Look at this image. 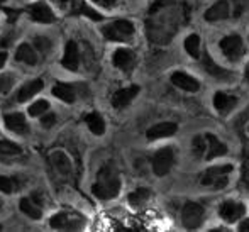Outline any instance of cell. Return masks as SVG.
I'll use <instances>...</instances> for the list:
<instances>
[{
	"mask_svg": "<svg viewBox=\"0 0 249 232\" xmlns=\"http://www.w3.org/2000/svg\"><path fill=\"white\" fill-rule=\"evenodd\" d=\"M17 181L14 178H9V177H0V192L3 193H12L17 190Z\"/></svg>",
	"mask_w": 249,
	"mask_h": 232,
	"instance_id": "obj_29",
	"label": "cell"
},
{
	"mask_svg": "<svg viewBox=\"0 0 249 232\" xmlns=\"http://www.w3.org/2000/svg\"><path fill=\"white\" fill-rule=\"evenodd\" d=\"M175 163V153L171 147H163L153 156V171L158 177H164L170 173Z\"/></svg>",
	"mask_w": 249,
	"mask_h": 232,
	"instance_id": "obj_7",
	"label": "cell"
},
{
	"mask_svg": "<svg viewBox=\"0 0 249 232\" xmlns=\"http://www.w3.org/2000/svg\"><path fill=\"white\" fill-rule=\"evenodd\" d=\"M243 181H244V186L249 190V163L244 166V170H243Z\"/></svg>",
	"mask_w": 249,
	"mask_h": 232,
	"instance_id": "obj_36",
	"label": "cell"
},
{
	"mask_svg": "<svg viewBox=\"0 0 249 232\" xmlns=\"http://www.w3.org/2000/svg\"><path fill=\"white\" fill-rule=\"evenodd\" d=\"M202 65H203V70L207 71V75H210L212 78L222 80V82H229V80L232 78V73L227 71V70H224V68H220V66L217 65V63L210 58V54H207V53L202 58Z\"/></svg>",
	"mask_w": 249,
	"mask_h": 232,
	"instance_id": "obj_9",
	"label": "cell"
},
{
	"mask_svg": "<svg viewBox=\"0 0 249 232\" xmlns=\"http://www.w3.org/2000/svg\"><path fill=\"white\" fill-rule=\"evenodd\" d=\"M149 198H151V190L149 188H139L129 195V203H131L132 207H141V205H144Z\"/></svg>",
	"mask_w": 249,
	"mask_h": 232,
	"instance_id": "obj_26",
	"label": "cell"
},
{
	"mask_svg": "<svg viewBox=\"0 0 249 232\" xmlns=\"http://www.w3.org/2000/svg\"><path fill=\"white\" fill-rule=\"evenodd\" d=\"M29 14H31V17H33L34 22H41V24L54 22V14H53L50 7L43 2L33 3V5L29 7Z\"/></svg>",
	"mask_w": 249,
	"mask_h": 232,
	"instance_id": "obj_15",
	"label": "cell"
},
{
	"mask_svg": "<svg viewBox=\"0 0 249 232\" xmlns=\"http://www.w3.org/2000/svg\"><path fill=\"white\" fill-rule=\"evenodd\" d=\"M138 93H139V87L138 85H132V87H127V89L117 90V92L112 95V105H114L115 108L127 107V105L134 100Z\"/></svg>",
	"mask_w": 249,
	"mask_h": 232,
	"instance_id": "obj_10",
	"label": "cell"
},
{
	"mask_svg": "<svg viewBox=\"0 0 249 232\" xmlns=\"http://www.w3.org/2000/svg\"><path fill=\"white\" fill-rule=\"evenodd\" d=\"M80 14H83V16H87L89 19H92V20H102L100 14L95 12L93 9H90V7L85 5V3H82V5H80Z\"/></svg>",
	"mask_w": 249,
	"mask_h": 232,
	"instance_id": "obj_32",
	"label": "cell"
},
{
	"mask_svg": "<svg viewBox=\"0 0 249 232\" xmlns=\"http://www.w3.org/2000/svg\"><path fill=\"white\" fill-rule=\"evenodd\" d=\"M185 49H187V53L192 58H200V37L197 34H192V36H188L185 39Z\"/></svg>",
	"mask_w": 249,
	"mask_h": 232,
	"instance_id": "obj_27",
	"label": "cell"
},
{
	"mask_svg": "<svg viewBox=\"0 0 249 232\" xmlns=\"http://www.w3.org/2000/svg\"><path fill=\"white\" fill-rule=\"evenodd\" d=\"M237 104V98L224 92H217L213 95V107L220 115H227Z\"/></svg>",
	"mask_w": 249,
	"mask_h": 232,
	"instance_id": "obj_16",
	"label": "cell"
},
{
	"mask_svg": "<svg viewBox=\"0 0 249 232\" xmlns=\"http://www.w3.org/2000/svg\"><path fill=\"white\" fill-rule=\"evenodd\" d=\"M239 231L241 232H249V219H244L243 222L239 224Z\"/></svg>",
	"mask_w": 249,
	"mask_h": 232,
	"instance_id": "obj_38",
	"label": "cell"
},
{
	"mask_svg": "<svg viewBox=\"0 0 249 232\" xmlns=\"http://www.w3.org/2000/svg\"><path fill=\"white\" fill-rule=\"evenodd\" d=\"M43 87H44L43 80H34V82L27 83V85H24L22 89L19 90V93H17V100L19 102L29 100V98H33L36 93H39L41 90H43Z\"/></svg>",
	"mask_w": 249,
	"mask_h": 232,
	"instance_id": "obj_22",
	"label": "cell"
},
{
	"mask_svg": "<svg viewBox=\"0 0 249 232\" xmlns=\"http://www.w3.org/2000/svg\"><path fill=\"white\" fill-rule=\"evenodd\" d=\"M85 122H87V125H89V129L95 136H102L105 132V122H104V119H102V115L95 114V112H93V114L87 115Z\"/></svg>",
	"mask_w": 249,
	"mask_h": 232,
	"instance_id": "obj_25",
	"label": "cell"
},
{
	"mask_svg": "<svg viewBox=\"0 0 249 232\" xmlns=\"http://www.w3.org/2000/svg\"><path fill=\"white\" fill-rule=\"evenodd\" d=\"M54 121H56L54 114L44 115V117H43V125H46V127H50V125H53V124H54Z\"/></svg>",
	"mask_w": 249,
	"mask_h": 232,
	"instance_id": "obj_35",
	"label": "cell"
},
{
	"mask_svg": "<svg viewBox=\"0 0 249 232\" xmlns=\"http://www.w3.org/2000/svg\"><path fill=\"white\" fill-rule=\"evenodd\" d=\"M0 207H2V202H0Z\"/></svg>",
	"mask_w": 249,
	"mask_h": 232,
	"instance_id": "obj_42",
	"label": "cell"
},
{
	"mask_svg": "<svg viewBox=\"0 0 249 232\" xmlns=\"http://www.w3.org/2000/svg\"><path fill=\"white\" fill-rule=\"evenodd\" d=\"M56 2H59V3H65V2H68V0H56Z\"/></svg>",
	"mask_w": 249,
	"mask_h": 232,
	"instance_id": "obj_40",
	"label": "cell"
},
{
	"mask_svg": "<svg viewBox=\"0 0 249 232\" xmlns=\"http://www.w3.org/2000/svg\"><path fill=\"white\" fill-rule=\"evenodd\" d=\"M48 108H50V104H48L46 100H37L29 107V114L33 115V117H37V115H43Z\"/></svg>",
	"mask_w": 249,
	"mask_h": 232,
	"instance_id": "obj_30",
	"label": "cell"
},
{
	"mask_svg": "<svg viewBox=\"0 0 249 232\" xmlns=\"http://www.w3.org/2000/svg\"><path fill=\"white\" fill-rule=\"evenodd\" d=\"M248 132H249V127H248Z\"/></svg>",
	"mask_w": 249,
	"mask_h": 232,
	"instance_id": "obj_43",
	"label": "cell"
},
{
	"mask_svg": "<svg viewBox=\"0 0 249 232\" xmlns=\"http://www.w3.org/2000/svg\"><path fill=\"white\" fill-rule=\"evenodd\" d=\"M234 168L231 164H224V166H213V168H209L205 173L202 175L200 178V183L202 186H210L213 190H219V188H224L227 185V175L232 171Z\"/></svg>",
	"mask_w": 249,
	"mask_h": 232,
	"instance_id": "obj_2",
	"label": "cell"
},
{
	"mask_svg": "<svg viewBox=\"0 0 249 232\" xmlns=\"http://www.w3.org/2000/svg\"><path fill=\"white\" fill-rule=\"evenodd\" d=\"M0 231H2V226H0Z\"/></svg>",
	"mask_w": 249,
	"mask_h": 232,
	"instance_id": "obj_41",
	"label": "cell"
},
{
	"mask_svg": "<svg viewBox=\"0 0 249 232\" xmlns=\"http://www.w3.org/2000/svg\"><path fill=\"white\" fill-rule=\"evenodd\" d=\"M244 212H246V209H244L243 203L234 202V200H227L219 207L220 219H224L226 222H236L244 215Z\"/></svg>",
	"mask_w": 249,
	"mask_h": 232,
	"instance_id": "obj_8",
	"label": "cell"
},
{
	"mask_svg": "<svg viewBox=\"0 0 249 232\" xmlns=\"http://www.w3.org/2000/svg\"><path fill=\"white\" fill-rule=\"evenodd\" d=\"M36 46H37L39 51L46 53L48 49L51 48V44H50V41H48V39H43V37H36Z\"/></svg>",
	"mask_w": 249,
	"mask_h": 232,
	"instance_id": "obj_34",
	"label": "cell"
},
{
	"mask_svg": "<svg viewBox=\"0 0 249 232\" xmlns=\"http://www.w3.org/2000/svg\"><path fill=\"white\" fill-rule=\"evenodd\" d=\"M53 93H54L59 100L66 102V104H73L76 97L75 89H73L71 85H68V83H58V85L53 89Z\"/></svg>",
	"mask_w": 249,
	"mask_h": 232,
	"instance_id": "obj_24",
	"label": "cell"
},
{
	"mask_svg": "<svg viewBox=\"0 0 249 232\" xmlns=\"http://www.w3.org/2000/svg\"><path fill=\"white\" fill-rule=\"evenodd\" d=\"M220 49H222V53L226 54L227 59L239 61L244 54V43L241 39V36L231 34V36H226L224 39H220Z\"/></svg>",
	"mask_w": 249,
	"mask_h": 232,
	"instance_id": "obj_6",
	"label": "cell"
},
{
	"mask_svg": "<svg viewBox=\"0 0 249 232\" xmlns=\"http://www.w3.org/2000/svg\"><path fill=\"white\" fill-rule=\"evenodd\" d=\"M104 36L110 41H119V43H124V41L132 39L134 36V26H132L129 20L119 19L114 22L107 24L104 27Z\"/></svg>",
	"mask_w": 249,
	"mask_h": 232,
	"instance_id": "obj_3",
	"label": "cell"
},
{
	"mask_svg": "<svg viewBox=\"0 0 249 232\" xmlns=\"http://www.w3.org/2000/svg\"><path fill=\"white\" fill-rule=\"evenodd\" d=\"M12 83H14L12 76H0V93L7 92L12 87Z\"/></svg>",
	"mask_w": 249,
	"mask_h": 232,
	"instance_id": "obj_33",
	"label": "cell"
},
{
	"mask_svg": "<svg viewBox=\"0 0 249 232\" xmlns=\"http://www.w3.org/2000/svg\"><path fill=\"white\" fill-rule=\"evenodd\" d=\"M16 59L20 63H26V65H36L37 63V54L29 44H20L17 48V53H16Z\"/></svg>",
	"mask_w": 249,
	"mask_h": 232,
	"instance_id": "obj_23",
	"label": "cell"
},
{
	"mask_svg": "<svg viewBox=\"0 0 249 232\" xmlns=\"http://www.w3.org/2000/svg\"><path fill=\"white\" fill-rule=\"evenodd\" d=\"M93 2L95 3H99V5H102V7H112V5H115V2H117V0H93Z\"/></svg>",
	"mask_w": 249,
	"mask_h": 232,
	"instance_id": "obj_37",
	"label": "cell"
},
{
	"mask_svg": "<svg viewBox=\"0 0 249 232\" xmlns=\"http://www.w3.org/2000/svg\"><path fill=\"white\" fill-rule=\"evenodd\" d=\"M83 217L73 212H59L50 220V226L53 229H61V231H78L83 227Z\"/></svg>",
	"mask_w": 249,
	"mask_h": 232,
	"instance_id": "obj_4",
	"label": "cell"
},
{
	"mask_svg": "<svg viewBox=\"0 0 249 232\" xmlns=\"http://www.w3.org/2000/svg\"><path fill=\"white\" fill-rule=\"evenodd\" d=\"M203 217H205V210L200 203L188 202L185 203L183 210H181V222L187 229H197L200 224L203 222Z\"/></svg>",
	"mask_w": 249,
	"mask_h": 232,
	"instance_id": "obj_5",
	"label": "cell"
},
{
	"mask_svg": "<svg viewBox=\"0 0 249 232\" xmlns=\"http://www.w3.org/2000/svg\"><path fill=\"white\" fill-rule=\"evenodd\" d=\"M5 61H7V54H5V53H0V68H3Z\"/></svg>",
	"mask_w": 249,
	"mask_h": 232,
	"instance_id": "obj_39",
	"label": "cell"
},
{
	"mask_svg": "<svg viewBox=\"0 0 249 232\" xmlns=\"http://www.w3.org/2000/svg\"><path fill=\"white\" fill-rule=\"evenodd\" d=\"M19 205H20V210H22L26 215H29L31 219H41V215H43V212H41V203L37 202L36 195H33V198H31V196L22 198Z\"/></svg>",
	"mask_w": 249,
	"mask_h": 232,
	"instance_id": "obj_21",
	"label": "cell"
},
{
	"mask_svg": "<svg viewBox=\"0 0 249 232\" xmlns=\"http://www.w3.org/2000/svg\"><path fill=\"white\" fill-rule=\"evenodd\" d=\"M178 125L175 122H161V124H156L148 131V139H163V138H170L177 132Z\"/></svg>",
	"mask_w": 249,
	"mask_h": 232,
	"instance_id": "obj_18",
	"label": "cell"
},
{
	"mask_svg": "<svg viewBox=\"0 0 249 232\" xmlns=\"http://www.w3.org/2000/svg\"><path fill=\"white\" fill-rule=\"evenodd\" d=\"M112 61L122 71H131L136 66V54L129 49H117L112 56Z\"/></svg>",
	"mask_w": 249,
	"mask_h": 232,
	"instance_id": "obj_11",
	"label": "cell"
},
{
	"mask_svg": "<svg viewBox=\"0 0 249 232\" xmlns=\"http://www.w3.org/2000/svg\"><path fill=\"white\" fill-rule=\"evenodd\" d=\"M20 153V147L16 146L10 141H0V154H17Z\"/></svg>",
	"mask_w": 249,
	"mask_h": 232,
	"instance_id": "obj_31",
	"label": "cell"
},
{
	"mask_svg": "<svg viewBox=\"0 0 249 232\" xmlns=\"http://www.w3.org/2000/svg\"><path fill=\"white\" fill-rule=\"evenodd\" d=\"M50 163L61 177H70V175H71V170H73L71 161H70V158L66 156L65 153H61V151H54V153L51 154Z\"/></svg>",
	"mask_w": 249,
	"mask_h": 232,
	"instance_id": "obj_14",
	"label": "cell"
},
{
	"mask_svg": "<svg viewBox=\"0 0 249 232\" xmlns=\"http://www.w3.org/2000/svg\"><path fill=\"white\" fill-rule=\"evenodd\" d=\"M3 122H5L7 129H10L16 134H27L29 132V125H27L22 114H5Z\"/></svg>",
	"mask_w": 249,
	"mask_h": 232,
	"instance_id": "obj_17",
	"label": "cell"
},
{
	"mask_svg": "<svg viewBox=\"0 0 249 232\" xmlns=\"http://www.w3.org/2000/svg\"><path fill=\"white\" fill-rule=\"evenodd\" d=\"M192 153L197 158H203L205 160L207 154V138L205 136H195L192 141Z\"/></svg>",
	"mask_w": 249,
	"mask_h": 232,
	"instance_id": "obj_28",
	"label": "cell"
},
{
	"mask_svg": "<svg viewBox=\"0 0 249 232\" xmlns=\"http://www.w3.org/2000/svg\"><path fill=\"white\" fill-rule=\"evenodd\" d=\"M92 192L100 200H110L115 198L121 192V177L114 164H105L97 175V181L92 186Z\"/></svg>",
	"mask_w": 249,
	"mask_h": 232,
	"instance_id": "obj_1",
	"label": "cell"
},
{
	"mask_svg": "<svg viewBox=\"0 0 249 232\" xmlns=\"http://www.w3.org/2000/svg\"><path fill=\"white\" fill-rule=\"evenodd\" d=\"M61 65L65 66L66 70H71V71H75V70L78 68L80 56H78V46H76V43L70 41V43L66 44V49H65V54H63Z\"/></svg>",
	"mask_w": 249,
	"mask_h": 232,
	"instance_id": "obj_19",
	"label": "cell"
},
{
	"mask_svg": "<svg viewBox=\"0 0 249 232\" xmlns=\"http://www.w3.org/2000/svg\"><path fill=\"white\" fill-rule=\"evenodd\" d=\"M207 138V154H205V160H213L217 156H222V154L227 153V146L219 141L213 134H205Z\"/></svg>",
	"mask_w": 249,
	"mask_h": 232,
	"instance_id": "obj_20",
	"label": "cell"
},
{
	"mask_svg": "<svg viewBox=\"0 0 249 232\" xmlns=\"http://www.w3.org/2000/svg\"><path fill=\"white\" fill-rule=\"evenodd\" d=\"M231 16V7L226 0H219L215 2L209 10L205 12V20L207 22H217V20H224Z\"/></svg>",
	"mask_w": 249,
	"mask_h": 232,
	"instance_id": "obj_13",
	"label": "cell"
},
{
	"mask_svg": "<svg viewBox=\"0 0 249 232\" xmlns=\"http://www.w3.org/2000/svg\"><path fill=\"white\" fill-rule=\"evenodd\" d=\"M171 83L178 89L185 90V92H198L200 89V83L198 80H195L194 76L187 75L183 71H177L171 75Z\"/></svg>",
	"mask_w": 249,
	"mask_h": 232,
	"instance_id": "obj_12",
	"label": "cell"
}]
</instances>
